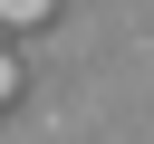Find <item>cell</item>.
<instances>
[{"mask_svg": "<svg viewBox=\"0 0 154 144\" xmlns=\"http://www.w3.org/2000/svg\"><path fill=\"white\" fill-rule=\"evenodd\" d=\"M58 19V0H0V38H19V29H48Z\"/></svg>", "mask_w": 154, "mask_h": 144, "instance_id": "cell-1", "label": "cell"}, {"mask_svg": "<svg viewBox=\"0 0 154 144\" xmlns=\"http://www.w3.org/2000/svg\"><path fill=\"white\" fill-rule=\"evenodd\" d=\"M19 86H29V67H19V58H10V38H0V106H10Z\"/></svg>", "mask_w": 154, "mask_h": 144, "instance_id": "cell-2", "label": "cell"}]
</instances>
